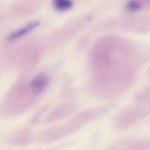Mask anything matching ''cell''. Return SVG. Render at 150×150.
Masks as SVG:
<instances>
[{
	"label": "cell",
	"mask_w": 150,
	"mask_h": 150,
	"mask_svg": "<svg viewBox=\"0 0 150 150\" xmlns=\"http://www.w3.org/2000/svg\"><path fill=\"white\" fill-rule=\"evenodd\" d=\"M110 110L108 106H101L87 109L76 115L66 123L52 129L50 132L52 140L68 137L90 122L99 118Z\"/></svg>",
	"instance_id": "6da1fadb"
},
{
	"label": "cell",
	"mask_w": 150,
	"mask_h": 150,
	"mask_svg": "<svg viewBox=\"0 0 150 150\" xmlns=\"http://www.w3.org/2000/svg\"><path fill=\"white\" fill-rule=\"evenodd\" d=\"M149 113V109L141 106L126 108L120 111L116 116L114 125L118 129H126L145 118Z\"/></svg>",
	"instance_id": "7a4b0ae2"
},
{
	"label": "cell",
	"mask_w": 150,
	"mask_h": 150,
	"mask_svg": "<svg viewBox=\"0 0 150 150\" xmlns=\"http://www.w3.org/2000/svg\"><path fill=\"white\" fill-rule=\"evenodd\" d=\"M150 142L143 138H126L115 142L108 150H148Z\"/></svg>",
	"instance_id": "3957f363"
},
{
	"label": "cell",
	"mask_w": 150,
	"mask_h": 150,
	"mask_svg": "<svg viewBox=\"0 0 150 150\" xmlns=\"http://www.w3.org/2000/svg\"><path fill=\"white\" fill-rule=\"evenodd\" d=\"M49 79L43 74H38L31 81V87L32 91L36 94L43 92L49 84Z\"/></svg>",
	"instance_id": "277c9868"
},
{
	"label": "cell",
	"mask_w": 150,
	"mask_h": 150,
	"mask_svg": "<svg viewBox=\"0 0 150 150\" xmlns=\"http://www.w3.org/2000/svg\"><path fill=\"white\" fill-rule=\"evenodd\" d=\"M40 22L38 21H34L30 22L24 27L10 34L8 37V40H13L23 36L38 27L40 25Z\"/></svg>",
	"instance_id": "5b68a950"
},
{
	"label": "cell",
	"mask_w": 150,
	"mask_h": 150,
	"mask_svg": "<svg viewBox=\"0 0 150 150\" xmlns=\"http://www.w3.org/2000/svg\"><path fill=\"white\" fill-rule=\"evenodd\" d=\"M76 110V107L73 105L69 104H65L54 110L51 118L53 120L63 119L71 115Z\"/></svg>",
	"instance_id": "8992f818"
},
{
	"label": "cell",
	"mask_w": 150,
	"mask_h": 150,
	"mask_svg": "<svg viewBox=\"0 0 150 150\" xmlns=\"http://www.w3.org/2000/svg\"><path fill=\"white\" fill-rule=\"evenodd\" d=\"M73 3L69 0H56L53 2L54 7L59 11L68 10L72 6Z\"/></svg>",
	"instance_id": "52a82bcc"
},
{
	"label": "cell",
	"mask_w": 150,
	"mask_h": 150,
	"mask_svg": "<svg viewBox=\"0 0 150 150\" xmlns=\"http://www.w3.org/2000/svg\"><path fill=\"white\" fill-rule=\"evenodd\" d=\"M127 7L131 11H137L140 9L141 5L137 1H132L128 3Z\"/></svg>",
	"instance_id": "ba28073f"
}]
</instances>
